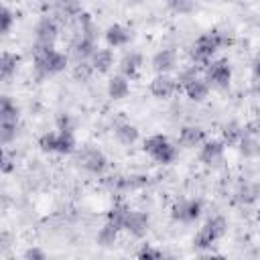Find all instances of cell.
Listing matches in <instances>:
<instances>
[{
  "label": "cell",
  "instance_id": "6da1fadb",
  "mask_svg": "<svg viewBox=\"0 0 260 260\" xmlns=\"http://www.w3.org/2000/svg\"><path fill=\"white\" fill-rule=\"evenodd\" d=\"M230 43H232V39L228 37V32H223V30H209V32L201 35V37L193 43V47H191V57H193L195 63L205 65L207 61H211V57H213L221 47H225V45H230Z\"/></svg>",
  "mask_w": 260,
  "mask_h": 260
},
{
  "label": "cell",
  "instance_id": "7a4b0ae2",
  "mask_svg": "<svg viewBox=\"0 0 260 260\" xmlns=\"http://www.w3.org/2000/svg\"><path fill=\"white\" fill-rule=\"evenodd\" d=\"M65 65H67V55H63L55 47L37 49V53H35V69L43 77L45 75H55V73L63 71Z\"/></svg>",
  "mask_w": 260,
  "mask_h": 260
},
{
  "label": "cell",
  "instance_id": "3957f363",
  "mask_svg": "<svg viewBox=\"0 0 260 260\" xmlns=\"http://www.w3.org/2000/svg\"><path fill=\"white\" fill-rule=\"evenodd\" d=\"M144 152H148L156 162H160V165H171V162H175V158H177V148H175V144L167 138V136H162V134H152V136H148L146 140H144Z\"/></svg>",
  "mask_w": 260,
  "mask_h": 260
},
{
  "label": "cell",
  "instance_id": "277c9868",
  "mask_svg": "<svg viewBox=\"0 0 260 260\" xmlns=\"http://www.w3.org/2000/svg\"><path fill=\"white\" fill-rule=\"evenodd\" d=\"M225 228H228V223H225L223 217H219V215L209 217V219L203 223V228L195 234V238H193V246H195L197 250L211 248V244H215V242L225 234Z\"/></svg>",
  "mask_w": 260,
  "mask_h": 260
},
{
  "label": "cell",
  "instance_id": "5b68a950",
  "mask_svg": "<svg viewBox=\"0 0 260 260\" xmlns=\"http://www.w3.org/2000/svg\"><path fill=\"white\" fill-rule=\"evenodd\" d=\"M39 146L45 152H57V154H69L75 150V140L71 132H47L39 138Z\"/></svg>",
  "mask_w": 260,
  "mask_h": 260
},
{
  "label": "cell",
  "instance_id": "8992f818",
  "mask_svg": "<svg viewBox=\"0 0 260 260\" xmlns=\"http://www.w3.org/2000/svg\"><path fill=\"white\" fill-rule=\"evenodd\" d=\"M205 81L213 87H228L232 81V67L228 63V59H215V61H207L205 63Z\"/></svg>",
  "mask_w": 260,
  "mask_h": 260
},
{
  "label": "cell",
  "instance_id": "52a82bcc",
  "mask_svg": "<svg viewBox=\"0 0 260 260\" xmlns=\"http://www.w3.org/2000/svg\"><path fill=\"white\" fill-rule=\"evenodd\" d=\"M77 162H79L81 169H85V171L91 173V175H102V173L106 171V167H108L106 156H104L98 148H93V146H85V148L77 154Z\"/></svg>",
  "mask_w": 260,
  "mask_h": 260
},
{
  "label": "cell",
  "instance_id": "ba28073f",
  "mask_svg": "<svg viewBox=\"0 0 260 260\" xmlns=\"http://www.w3.org/2000/svg\"><path fill=\"white\" fill-rule=\"evenodd\" d=\"M57 41V24L53 18H41L35 28V51L55 47Z\"/></svg>",
  "mask_w": 260,
  "mask_h": 260
},
{
  "label": "cell",
  "instance_id": "9c48e42d",
  "mask_svg": "<svg viewBox=\"0 0 260 260\" xmlns=\"http://www.w3.org/2000/svg\"><path fill=\"white\" fill-rule=\"evenodd\" d=\"M225 144L221 140H203L199 144V160L205 167H217L223 160Z\"/></svg>",
  "mask_w": 260,
  "mask_h": 260
},
{
  "label": "cell",
  "instance_id": "30bf717a",
  "mask_svg": "<svg viewBox=\"0 0 260 260\" xmlns=\"http://www.w3.org/2000/svg\"><path fill=\"white\" fill-rule=\"evenodd\" d=\"M201 215V201L199 199H183L173 205V217L181 223H191Z\"/></svg>",
  "mask_w": 260,
  "mask_h": 260
},
{
  "label": "cell",
  "instance_id": "8fae6325",
  "mask_svg": "<svg viewBox=\"0 0 260 260\" xmlns=\"http://www.w3.org/2000/svg\"><path fill=\"white\" fill-rule=\"evenodd\" d=\"M177 79L171 77L169 73H156V77L150 81V93L156 100H167L177 91Z\"/></svg>",
  "mask_w": 260,
  "mask_h": 260
},
{
  "label": "cell",
  "instance_id": "7c38bea8",
  "mask_svg": "<svg viewBox=\"0 0 260 260\" xmlns=\"http://www.w3.org/2000/svg\"><path fill=\"white\" fill-rule=\"evenodd\" d=\"M124 230L128 234H132L134 238H142L148 232V215L144 211H128L126 221H124Z\"/></svg>",
  "mask_w": 260,
  "mask_h": 260
},
{
  "label": "cell",
  "instance_id": "4fadbf2b",
  "mask_svg": "<svg viewBox=\"0 0 260 260\" xmlns=\"http://www.w3.org/2000/svg\"><path fill=\"white\" fill-rule=\"evenodd\" d=\"M132 41V30L122 24H112L106 28V43L110 47H124Z\"/></svg>",
  "mask_w": 260,
  "mask_h": 260
},
{
  "label": "cell",
  "instance_id": "5bb4252c",
  "mask_svg": "<svg viewBox=\"0 0 260 260\" xmlns=\"http://www.w3.org/2000/svg\"><path fill=\"white\" fill-rule=\"evenodd\" d=\"M177 67V53L173 49H162L152 57V69L156 73H171Z\"/></svg>",
  "mask_w": 260,
  "mask_h": 260
},
{
  "label": "cell",
  "instance_id": "9a60e30c",
  "mask_svg": "<svg viewBox=\"0 0 260 260\" xmlns=\"http://www.w3.org/2000/svg\"><path fill=\"white\" fill-rule=\"evenodd\" d=\"M183 89H185V93H187L189 100H193V102H203V100L207 98V93H209V83H207L203 77L195 75L193 79H189L187 83H183Z\"/></svg>",
  "mask_w": 260,
  "mask_h": 260
},
{
  "label": "cell",
  "instance_id": "2e32d148",
  "mask_svg": "<svg viewBox=\"0 0 260 260\" xmlns=\"http://www.w3.org/2000/svg\"><path fill=\"white\" fill-rule=\"evenodd\" d=\"M205 140V132L199 126H183L179 132V144L185 148H195Z\"/></svg>",
  "mask_w": 260,
  "mask_h": 260
},
{
  "label": "cell",
  "instance_id": "e0dca14e",
  "mask_svg": "<svg viewBox=\"0 0 260 260\" xmlns=\"http://www.w3.org/2000/svg\"><path fill=\"white\" fill-rule=\"evenodd\" d=\"M89 65L93 67V71L98 73H108L114 65V55L110 49H95L89 57Z\"/></svg>",
  "mask_w": 260,
  "mask_h": 260
},
{
  "label": "cell",
  "instance_id": "ac0fdd59",
  "mask_svg": "<svg viewBox=\"0 0 260 260\" xmlns=\"http://www.w3.org/2000/svg\"><path fill=\"white\" fill-rule=\"evenodd\" d=\"M120 73L124 75V77H134L136 73H138V69L142 67V55L140 53H136V51H130V53H126L122 59H120Z\"/></svg>",
  "mask_w": 260,
  "mask_h": 260
},
{
  "label": "cell",
  "instance_id": "d6986e66",
  "mask_svg": "<svg viewBox=\"0 0 260 260\" xmlns=\"http://www.w3.org/2000/svg\"><path fill=\"white\" fill-rule=\"evenodd\" d=\"M18 122V108L8 95H0V124L16 126Z\"/></svg>",
  "mask_w": 260,
  "mask_h": 260
},
{
  "label": "cell",
  "instance_id": "ffe728a7",
  "mask_svg": "<svg viewBox=\"0 0 260 260\" xmlns=\"http://www.w3.org/2000/svg\"><path fill=\"white\" fill-rule=\"evenodd\" d=\"M128 93H130V83H128V77H124L122 73L114 75L108 81V95L112 100H124Z\"/></svg>",
  "mask_w": 260,
  "mask_h": 260
},
{
  "label": "cell",
  "instance_id": "44dd1931",
  "mask_svg": "<svg viewBox=\"0 0 260 260\" xmlns=\"http://www.w3.org/2000/svg\"><path fill=\"white\" fill-rule=\"evenodd\" d=\"M71 49H73V57H75L77 63L79 61H87L91 57V53L95 51V41L85 39V37H77V41L73 43Z\"/></svg>",
  "mask_w": 260,
  "mask_h": 260
},
{
  "label": "cell",
  "instance_id": "7402d4cb",
  "mask_svg": "<svg viewBox=\"0 0 260 260\" xmlns=\"http://www.w3.org/2000/svg\"><path fill=\"white\" fill-rule=\"evenodd\" d=\"M128 207L124 205V203H116L110 211H108V217H106V223L110 225V228H114L116 232H120V230H124V221H126V215H128Z\"/></svg>",
  "mask_w": 260,
  "mask_h": 260
},
{
  "label": "cell",
  "instance_id": "603a6c76",
  "mask_svg": "<svg viewBox=\"0 0 260 260\" xmlns=\"http://www.w3.org/2000/svg\"><path fill=\"white\" fill-rule=\"evenodd\" d=\"M238 146H240L242 154H244V156H248V158H254V156H258V152H260V144H258L256 134L246 132V130H244V134H242V138H240Z\"/></svg>",
  "mask_w": 260,
  "mask_h": 260
},
{
  "label": "cell",
  "instance_id": "cb8c5ba5",
  "mask_svg": "<svg viewBox=\"0 0 260 260\" xmlns=\"http://www.w3.org/2000/svg\"><path fill=\"white\" fill-rule=\"evenodd\" d=\"M242 134H244V128H242L238 122H228V124L221 128V136H223L221 142H223L225 146H238Z\"/></svg>",
  "mask_w": 260,
  "mask_h": 260
},
{
  "label": "cell",
  "instance_id": "d4e9b609",
  "mask_svg": "<svg viewBox=\"0 0 260 260\" xmlns=\"http://www.w3.org/2000/svg\"><path fill=\"white\" fill-rule=\"evenodd\" d=\"M116 138H118L122 144L130 146V144H134V142L138 140V130H136V126H132V124H128V122L118 124V126H116Z\"/></svg>",
  "mask_w": 260,
  "mask_h": 260
},
{
  "label": "cell",
  "instance_id": "484cf974",
  "mask_svg": "<svg viewBox=\"0 0 260 260\" xmlns=\"http://www.w3.org/2000/svg\"><path fill=\"white\" fill-rule=\"evenodd\" d=\"M18 63H20V57L16 53H2L0 55V71H2V75L6 79L12 77L16 73V69H18Z\"/></svg>",
  "mask_w": 260,
  "mask_h": 260
},
{
  "label": "cell",
  "instance_id": "4316f807",
  "mask_svg": "<svg viewBox=\"0 0 260 260\" xmlns=\"http://www.w3.org/2000/svg\"><path fill=\"white\" fill-rule=\"evenodd\" d=\"M256 197H258V185L256 183H244L236 193V199L240 203H254Z\"/></svg>",
  "mask_w": 260,
  "mask_h": 260
},
{
  "label": "cell",
  "instance_id": "83f0119b",
  "mask_svg": "<svg viewBox=\"0 0 260 260\" xmlns=\"http://www.w3.org/2000/svg\"><path fill=\"white\" fill-rule=\"evenodd\" d=\"M57 6H59V10H61L63 14H67V16H79V14H81V4H79V0H59Z\"/></svg>",
  "mask_w": 260,
  "mask_h": 260
},
{
  "label": "cell",
  "instance_id": "f1b7e54d",
  "mask_svg": "<svg viewBox=\"0 0 260 260\" xmlns=\"http://www.w3.org/2000/svg\"><path fill=\"white\" fill-rule=\"evenodd\" d=\"M116 236H118V232L106 223V225L100 230V234H98V244H102L104 248H108V246H112V244L116 242Z\"/></svg>",
  "mask_w": 260,
  "mask_h": 260
},
{
  "label": "cell",
  "instance_id": "f546056e",
  "mask_svg": "<svg viewBox=\"0 0 260 260\" xmlns=\"http://www.w3.org/2000/svg\"><path fill=\"white\" fill-rule=\"evenodd\" d=\"M12 24H14V14L0 4V35H6L12 28Z\"/></svg>",
  "mask_w": 260,
  "mask_h": 260
},
{
  "label": "cell",
  "instance_id": "4dcf8cb0",
  "mask_svg": "<svg viewBox=\"0 0 260 260\" xmlns=\"http://www.w3.org/2000/svg\"><path fill=\"white\" fill-rule=\"evenodd\" d=\"M91 71H93V67H91L89 63L79 61V63H77V67H75V77H77V79H81V81H87V79H89V75H91Z\"/></svg>",
  "mask_w": 260,
  "mask_h": 260
},
{
  "label": "cell",
  "instance_id": "1f68e13d",
  "mask_svg": "<svg viewBox=\"0 0 260 260\" xmlns=\"http://www.w3.org/2000/svg\"><path fill=\"white\" fill-rule=\"evenodd\" d=\"M165 254L160 252V250H156V248H150V246H142L140 250H138V258H148V260H158V258H162Z\"/></svg>",
  "mask_w": 260,
  "mask_h": 260
},
{
  "label": "cell",
  "instance_id": "d6a6232c",
  "mask_svg": "<svg viewBox=\"0 0 260 260\" xmlns=\"http://www.w3.org/2000/svg\"><path fill=\"white\" fill-rule=\"evenodd\" d=\"M169 2H171V8L175 12H179V14H187L193 8V2L191 0H169Z\"/></svg>",
  "mask_w": 260,
  "mask_h": 260
},
{
  "label": "cell",
  "instance_id": "836d02e7",
  "mask_svg": "<svg viewBox=\"0 0 260 260\" xmlns=\"http://www.w3.org/2000/svg\"><path fill=\"white\" fill-rule=\"evenodd\" d=\"M57 130H61V132H71L73 134V124H71V118L67 116V114H63V116H59V120H57Z\"/></svg>",
  "mask_w": 260,
  "mask_h": 260
},
{
  "label": "cell",
  "instance_id": "e575fe53",
  "mask_svg": "<svg viewBox=\"0 0 260 260\" xmlns=\"http://www.w3.org/2000/svg\"><path fill=\"white\" fill-rule=\"evenodd\" d=\"M24 258H37V260H43V258H45V252L39 250V248H28V250L24 252Z\"/></svg>",
  "mask_w": 260,
  "mask_h": 260
},
{
  "label": "cell",
  "instance_id": "d590c367",
  "mask_svg": "<svg viewBox=\"0 0 260 260\" xmlns=\"http://www.w3.org/2000/svg\"><path fill=\"white\" fill-rule=\"evenodd\" d=\"M6 162H8V160H6V156H4V148H2V144H0V171H8V169H10Z\"/></svg>",
  "mask_w": 260,
  "mask_h": 260
},
{
  "label": "cell",
  "instance_id": "8d00e7d4",
  "mask_svg": "<svg viewBox=\"0 0 260 260\" xmlns=\"http://www.w3.org/2000/svg\"><path fill=\"white\" fill-rule=\"evenodd\" d=\"M128 2H130V4H140L142 0H128Z\"/></svg>",
  "mask_w": 260,
  "mask_h": 260
},
{
  "label": "cell",
  "instance_id": "74e56055",
  "mask_svg": "<svg viewBox=\"0 0 260 260\" xmlns=\"http://www.w3.org/2000/svg\"><path fill=\"white\" fill-rule=\"evenodd\" d=\"M4 79H6V77H4V75H2V71H0V83H2Z\"/></svg>",
  "mask_w": 260,
  "mask_h": 260
}]
</instances>
